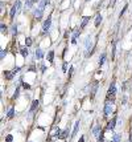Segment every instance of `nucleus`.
Wrapping results in <instances>:
<instances>
[{"label": "nucleus", "instance_id": "f257e3e1", "mask_svg": "<svg viewBox=\"0 0 132 142\" xmlns=\"http://www.w3.org/2000/svg\"><path fill=\"white\" fill-rule=\"evenodd\" d=\"M115 94H116V85H115V82H112L108 88V92H107V101H110V100L114 101Z\"/></svg>", "mask_w": 132, "mask_h": 142}, {"label": "nucleus", "instance_id": "f03ea898", "mask_svg": "<svg viewBox=\"0 0 132 142\" xmlns=\"http://www.w3.org/2000/svg\"><path fill=\"white\" fill-rule=\"evenodd\" d=\"M50 25H52V16H49L45 21H44V24H42V35L48 33V31L50 29Z\"/></svg>", "mask_w": 132, "mask_h": 142}, {"label": "nucleus", "instance_id": "7ed1b4c3", "mask_svg": "<svg viewBox=\"0 0 132 142\" xmlns=\"http://www.w3.org/2000/svg\"><path fill=\"white\" fill-rule=\"evenodd\" d=\"M20 7H21V1H20V0H16V3H15V5L12 7V11H11V13H9L11 19L15 17V13H16L17 11L20 9Z\"/></svg>", "mask_w": 132, "mask_h": 142}, {"label": "nucleus", "instance_id": "20e7f679", "mask_svg": "<svg viewBox=\"0 0 132 142\" xmlns=\"http://www.w3.org/2000/svg\"><path fill=\"white\" fill-rule=\"evenodd\" d=\"M112 110H114V106H112V104H110V102H107V104L104 105V114L108 115L112 113Z\"/></svg>", "mask_w": 132, "mask_h": 142}, {"label": "nucleus", "instance_id": "39448f33", "mask_svg": "<svg viewBox=\"0 0 132 142\" xmlns=\"http://www.w3.org/2000/svg\"><path fill=\"white\" fill-rule=\"evenodd\" d=\"M115 122H116V118H112V121H110L108 124H107V130H114L115 129Z\"/></svg>", "mask_w": 132, "mask_h": 142}, {"label": "nucleus", "instance_id": "423d86ee", "mask_svg": "<svg viewBox=\"0 0 132 142\" xmlns=\"http://www.w3.org/2000/svg\"><path fill=\"white\" fill-rule=\"evenodd\" d=\"M3 75H4V77H5L7 80H12V78H13V75H15V73H13V72H9V71H4V72H3Z\"/></svg>", "mask_w": 132, "mask_h": 142}, {"label": "nucleus", "instance_id": "0eeeda50", "mask_svg": "<svg viewBox=\"0 0 132 142\" xmlns=\"http://www.w3.org/2000/svg\"><path fill=\"white\" fill-rule=\"evenodd\" d=\"M42 12H44V9H41V8H37L36 11H34V16H36V19H41L42 17Z\"/></svg>", "mask_w": 132, "mask_h": 142}, {"label": "nucleus", "instance_id": "6e6552de", "mask_svg": "<svg viewBox=\"0 0 132 142\" xmlns=\"http://www.w3.org/2000/svg\"><path fill=\"white\" fill-rule=\"evenodd\" d=\"M38 104H40V102H38V100H34V101L32 102V106H30V113H32V112H34V110H36V109L38 108Z\"/></svg>", "mask_w": 132, "mask_h": 142}, {"label": "nucleus", "instance_id": "1a4fd4ad", "mask_svg": "<svg viewBox=\"0 0 132 142\" xmlns=\"http://www.w3.org/2000/svg\"><path fill=\"white\" fill-rule=\"evenodd\" d=\"M20 53H21L23 57H26L28 53H29V52H28V48H26V47H21V48H20Z\"/></svg>", "mask_w": 132, "mask_h": 142}, {"label": "nucleus", "instance_id": "9d476101", "mask_svg": "<svg viewBox=\"0 0 132 142\" xmlns=\"http://www.w3.org/2000/svg\"><path fill=\"white\" fill-rule=\"evenodd\" d=\"M89 20H90V17L89 16H85L82 19V23H81V28H85L86 25H87V23H89Z\"/></svg>", "mask_w": 132, "mask_h": 142}, {"label": "nucleus", "instance_id": "9b49d317", "mask_svg": "<svg viewBox=\"0 0 132 142\" xmlns=\"http://www.w3.org/2000/svg\"><path fill=\"white\" fill-rule=\"evenodd\" d=\"M78 129H79V121H77L75 125H74V130H73V133H71V137H75L77 132H78Z\"/></svg>", "mask_w": 132, "mask_h": 142}, {"label": "nucleus", "instance_id": "f8f14e48", "mask_svg": "<svg viewBox=\"0 0 132 142\" xmlns=\"http://www.w3.org/2000/svg\"><path fill=\"white\" fill-rule=\"evenodd\" d=\"M36 57L38 58V60H41V58L44 57V52L41 51L40 48H38V49H36Z\"/></svg>", "mask_w": 132, "mask_h": 142}, {"label": "nucleus", "instance_id": "ddd939ff", "mask_svg": "<svg viewBox=\"0 0 132 142\" xmlns=\"http://www.w3.org/2000/svg\"><path fill=\"white\" fill-rule=\"evenodd\" d=\"M53 60H54V52L50 51V52H48V61H49V62H53Z\"/></svg>", "mask_w": 132, "mask_h": 142}, {"label": "nucleus", "instance_id": "4468645a", "mask_svg": "<svg viewBox=\"0 0 132 142\" xmlns=\"http://www.w3.org/2000/svg\"><path fill=\"white\" fill-rule=\"evenodd\" d=\"M67 135H69V129H66L65 132H62V133H61L59 138H61V139H65V138H67Z\"/></svg>", "mask_w": 132, "mask_h": 142}, {"label": "nucleus", "instance_id": "2eb2a0df", "mask_svg": "<svg viewBox=\"0 0 132 142\" xmlns=\"http://www.w3.org/2000/svg\"><path fill=\"white\" fill-rule=\"evenodd\" d=\"M7 115H8V118H12L13 115H15V109H13V108H9V109H8V113H7Z\"/></svg>", "mask_w": 132, "mask_h": 142}, {"label": "nucleus", "instance_id": "dca6fc26", "mask_svg": "<svg viewBox=\"0 0 132 142\" xmlns=\"http://www.w3.org/2000/svg\"><path fill=\"white\" fill-rule=\"evenodd\" d=\"M100 23H102V16H100V15H98V16H96V19H95V27H99V25H100Z\"/></svg>", "mask_w": 132, "mask_h": 142}, {"label": "nucleus", "instance_id": "f3484780", "mask_svg": "<svg viewBox=\"0 0 132 142\" xmlns=\"http://www.w3.org/2000/svg\"><path fill=\"white\" fill-rule=\"evenodd\" d=\"M96 89H98V84H94V86H92V90H91V98H94V96H95L96 93Z\"/></svg>", "mask_w": 132, "mask_h": 142}, {"label": "nucleus", "instance_id": "a211bd4d", "mask_svg": "<svg viewBox=\"0 0 132 142\" xmlns=\"http://www.w3.org/2000/svg\"><path fill=\"white\" fill-rule=\"evenodd\" d=\"M106 61V53H102V56L99 57V65H103Z\"/></svg>", "mask_w": 132, "mask_h": 142}, {"label": "nucleus", "instance_id": "6ab92c4d", "mask_svg": "<svg viewBox=\"0 0 132 142\" xmlns=\"http://www.w3.org/2000/svg\"><path fill=\"white\" fill-rule=\"evenodd\" d=\"M33 3H34L33 0H26L25 1V8H30L33 5Z\"/></svg>", "mask_w": 132, "mask_h": 142}, {"label": "nucleus", "instance_id": "aec40b11", "mask_svg": "<svg viewBox=\"0 0 132 142\" xmlns=\"http://www.w3.org/2000/svg\"><path fill=\"white\" fill-rule=\"evenodd\" d=\"M99 129H100V128H99L98 125H95V126H94V129H92V133H94L95 135H99Z\"/></svg>", "mask_w": 132, "mask_h": 142}, {"label": "nucleus", "instance_id": "412c9836", "mask_svg": "<svg viewBox=\"0 0 132 142\" xmlns=\"http://www.w3.org/2000/svg\"><path fill=\"white\" fill-rule=\"evenodd\" d=\"M1 33H3V35H7V33H8V28H7L4 24H1Z\"/></svg>", "mask_w": 132, "mask_h": 142}, {"label": "nucleus", "instance_id": "4be33fe9", "mask_svg": "<svg viewBox=\"0 0 132 142\" xmlns=\"http://www.w3.org/2000/svg\"><path fill=\"white\" fill-rule=\"evenodd\" d=\"M25 45L26 47H30V45H32V37H26L25 39Z\"/></svg>", "mask_w": 132, "mask_h": 142}, {"label": "nucleus", "instance_id": "5701e85b", "mask_svg": "<svg viewBox=\"0 0 132 142\" xmlns=\"http://www.w3.org/2000/svg\"><path fill=\"white\" fill-rule=\"evenodd\" d=\"M127 8H128V5L125 4V5H124V8H123V11H122V12H120V13H119V17H122L123 15H124V12H125V11H127Z\"/></svg>", "mask_w": 132, "mask_h": 142}, {"label": "nucleus", "instance_id": "b1692460", "mask_svg": "<svg viewBox=\"0 0 132 142\" xmlns=\"http://www.w3.org/2000/svg\"><path fill=\"white\" fill-rule=\"evenodd\" d=\"M11 31H12V35H16L17 33V27L15 25V24L12 25V29H11Z\"/></svg>", "mask_w": 132, "mask_h": 142}, {"label": "nucleus", "instance_id": "393cba45", "mask_svg": "<svg viewBox=\"0 0 132 142\" xmlns=\"http://www.w3.org/2000/svg\"><path fill=\"white\" fill-rule=\"evenodd\" d=\"M12 139H13V137H12L11 134H8V135L5 137V142H12Z\"/></svg>", "mask_w": 132, "mask_h": 142}, {"label": "nucleus", "instance_id": "a878e982", "mask_svg": "<svg viewBox=\"0 0 132 142\" xmlns=\"http://www.w3.org/2000/svg\"><path fill=\"white\" fill-rule=\"evenodd\" d=\"M5 54H7V51H5V49H3V51H1V53H0V58L3 60V58H4V56H5Z\"/></svg>", "mask_w": 132, "mask_h": 142}, {"label": "nucleus", "instance_id": "bb28decb", "mask_svg": "<svg viewBox=\"0 0 132 142\" xmlns=\"http://www.w3.org/2000/svg\"><path fill=\"white\" fill-rule=\"evenodd\" d=\"M119 139H120V135H119V134H115V135H114V138H112V141H115V142H118Z\"/></svg>", "mask_w": 132, "mask_h": 142}, {"label": "nucleus", "instance_id": "cd10ccee", "mask_svg": "<svg viewBox=\"0 0 132 142\" xmlns=\"http://www.w3.org/2000/svg\"><path fill=\"white\" fill-rule=\"evenodd\" d=\"M19 93H20V88H17L16 92H15V94H13V98H17V97H19Z\"/></svg>", "mask_w": 132, "mask_h": 142}, {"label": "nucleus", "instance_id": "c85d7f7f", "mask_svg": "<svg viewBox=\"0 0 132 142\" xmlns=\"http://www.w3.org/2000/svg\"><path fill=\"white\" fill-rule=\"evenodd\" d=\"M115 3H116V0H111V1H110V7H114Z\"/></svg>", "mask_w": 132, "mask_h": 142}, {"label": "nucleus", "instance_id": "c756f323", "mask_svg": "<svg viewBox=\"0 0 132 142\" xmlns=\"http://www.w3.org/2000/svg\"><path fill=\"white\" fill-rule=\"evenodd\" d=\"M23 88H24V89H29L30 86H29L28 84H23Z\"/></svg>", "mask_w": 132, "mask_h": 142}, {"label": "nucleus", "instance_id": "7c9ffc66", "mask_svg": "<svg viewBox=\"0 0 132 142\" xmlns=\"http://www.w3.org/2000/svg\"><path fill=\"white\" fill-rule=\"evenodd\" d=\"M73 72H74V68H70V71H69V77H70V76H71V73H73Z\"/></svg>", "mask_w": 132, "mask_h": 142}, {"label": "nucleus", "instance_id": "2f4dec72", "mask_svg": "<svg viewBox=\"0 0 132 142\" xmlns=\"http://www.w3.org/2000/svg\"><path fill=\"white\" fill-rule=\"evenodd\" d=\"M66 68H67V62H63V67H62V69H63V71H66Z\"/></svg>", "mask_w": 132, "mask_h": 142}, {"label": "nucleus", "instance_id": "473e14b6", "mask_svg": "<svg viewBox=\"0 0 132 142\" xmlns=\"http://www.w3.org/2000/svg\"><path fill=\"white\" fill-rule=\"evenodd\" d=\"M29 71H36V68H34V65H32V67L29 68Z\"/></svg>", "mask_w": 132, "mask_h": 142}, {"label": "nucleus", "instance_id": "72a5a7b5", "mask_svg": "<svg viewBox=\"0 0 132 142\" xmlns=\"http://www.w3.org/2000/svg\"><path fill=\"white\" fill-rule=\"evenodd\" d=\"M33 1H34V3H38V1H40V0H33Z\"/></svg>", "mask_w": 132, "mask_h": 142}, {"label": "nucleus", "instance_id": "f704fd0d", "mask_svg": "<svg viewBox=\"0 0 132 142\" xmlns=\"http://www.w3.org/2000/svg\"><path fill=\"white\" fill-rule=\"evenodd\" d=\"M86 1H90V0H86Z\"/></svg>", "mask_w": 132, "mask_h": 142}, {"label": "nucleus", "instance_id": "c9c22d12", "mask_svg": "<svg viewBox=\"0 0 132 142\" xmlns=\"http://www.w3.org/2000/svg\"><path fill=\"white\" fill-rule=\"evenodd\" d=\"M111 142H115V141H111Z\"/></svg>", "mask_w": 132, "mask_h": 142}, {"label": "nucleus", "instance_id": "e433bc0d", "mask_svg": "<svg viewBox=\"0 0 132 142\" xmlns=\"http://www.w3.org/2000/svg\"><path fill=\"white\" fill-rule=\"evenodd\" d=\"M29 142H32V141H29Z\"/></svg>", "mask_w": 132, "mask_h": 142}]
</instances>
